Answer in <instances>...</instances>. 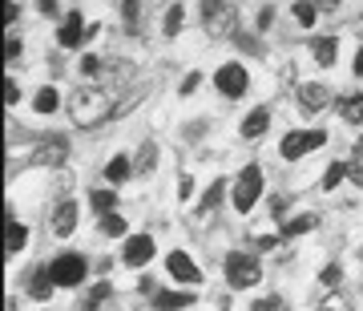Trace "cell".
<instances>
[{
    "instance_id": "1",
    "label": "cell",
    "mask_w": 363,
    "mask_h": 311,
    "mask_svg": "<svg viewBox=\"0 0 363 311\" xmlns=\"http://www.w3.org/2000/svg\"><path fill=\"white\" fill-rule=\"evenodd\" d=\"M109 97H113V93L105 89V85H81V89L73 93V102H69L73 121H77V126H97V121H105V114L113 109Z\"/></svg>"
},
{
    "instance_id": "2",
    "label": "cell",
    "mask_w": 363,
    "mask_h": 311,
    "mask_svg": "<svg viewBox=\"0 0 363 311\" xmlns=\"http://www.w3.org/2000/svg\"><path fill=\"white\" fill-rule=\"evenodd\" d=\"M226 279L230 287H255L262 279V263L255 255H226Z\"/></svg>"
},
{
    "instance_id": "3",
    "label": "cell",
    "mask_w": 363,
    "mask_h": 311,
    "mask_svg": "<svg viewBox=\"0 0 363 311\" xmlns=\"http://www.w3.org/2000/svg\"><path fill=\"white\" fill-rule=\"evenodd\" d=\"M262 195V170L259 166H247L234 182V210H250Z\"/></svg>"
},
{
    "instance_id": "4",
    "label": "cell",
    "mask_w": 363,
    "mask_h": 311,
    "mask_svg": "<svg viewBox=\"0 0 363 311\" xmlns=\"http://www.w3.org/2000/svg\"><path fill=\"white\" fill-rule=\"evenodd\" d=\"M49 271L57 279V287H77L85 279V271H89V263L81 259V255H57Z\"/></svg>"
},
{
    "instance_id": "5",
    "label": "cell",
    "mask_w": 363,
    "mask_h": 311,
    "mask_svg": "<svg viewBox=\"0 0 363 311\" xmlns=\"http://www.w3.org/2000/svg\"><path fill=\"white\" fill-rule=\"evenodd\" d=\"M214 85L222 89V97H242V93H247V85H250V77H247V69L238 65V61H230V65L218 69Z\"/></svg>"
},
{
    "instance_id": "6",
    "label": "cell",
    "mask_w": 363,
    "mask_h": 311,
    "mask_svg": "<svg viewBox=\"0 0 363 311\" xmlns=\"http://www.w3.org/2000/svg\"><path fill=\"white\" fill-rule=\"evenodd\" d=\"M319 146H323V133L319 130H303V133H286L283 138V146H279V150H283V158H291V162H295V158H303V154H311V150H319Z\"/></svg>"
},
{
    "instance_id": "7",
    "label": "cell",
    "mask_w": 363,
    "mask_h": 311,
    "mask_svg": "<svg viewBox=\"0 0 363 311\" xmlns=\"http://www.w3.org/2000/svg\"><path fill=\"white\" fill-rule=\"evenodd\" d=\"M93 33H101V28H97V25L85 28V21H81L77 13H69L65 25H61V33H57V45H61V49H77V45H85Z\"/></svg>"
},
{
    "instance_id": "8",
    "label": "cell",
    "mask_w": 363,
    "mask_h": 311,
    "mask_svg": "<svg viewBox=\"0 0 363 311\" xmlns=\"http://www.w3.org/2000/svg\"><path fill=\"white\" fill-rule=\"evenodd\" d=\"M166 267H169V275H174V279H182V283H198V279H202V271L194 267V259H190L186 251H169Z\"/></svg>"
},
{
    "instance_id": "9",
    "label": "cell",
    "mask_w": 363,
    "mask_h": 311,
    "mask_svg": "<svg viewBox=\"0 0 363 311\" xmlns=\"http://www.w3.org/2000/svg\"><path fill=\"white\" fill-rule=\"evenodd\" d=\"M150 259H154V239L150 234H133L130 243H125V263L130 267H145Z\"/></svg>"
},
{
    "instance_id": "10",
    "label": "cell",
    "mask_w": 363,
    "mask_h": 311,
    "mask_svg": "<svg viewBox=\"0 0 363 311\" xmlns=\"http://www.w3.org/2000/svg\"><path fill=\"white\" fill-rule=\"evenodd\" d=\"M69 158V142L65 138H49V142L37 146V162H45V166H61Z\"/></svg>"
},
{
    "instance_id": "11",
    "label": "cell",
    "mask_w": 363,
    "mask_h": 311,
    "mask_svg": "<svg viewBox=\"0 0 363 311\" xmlns=\"http://www.w3.org/2000/svg\"><path fill=\"white\" fill-rule=\"evenodd\" d=\"M73 227H77V202H61V207L52 210V234H73Z\"/></svg>"
},
{
    "instance_id": "12",
    "label": "cell",
    "mask_w": 363,
    "mask_h": 311,
    "mask_svg": "<svg viewBox=\"0 0 363 311\" xmlns=\"http://www.w3.org/2000/svg\"><path fill=\"white\" fill-rule=\"evenodd\" d=\"M331 102V89H323V85H298V105L303 109H323V105Z\"/></svg>"
},
{
    "instance_id": "13",
    "label": "cell",
    "mask_w": 363,
    "mask_h": 311,
    "mask_svg": "<svg viewBox=\"0 0 363 311\" xmlns=\"http://www.w3.org/2000/svg\"><path fill=\"white\" fill-rule=\"evenodd\" d=\"M194 303V295L190 291H162V295H154V307L157 311H182Z\"/></svg>"
},
{
    "instance_id": "14",
    "label": "cell",
    "mask_w": 363,
    "mask_h": 311,
    "mask_svg": "<svg viewBox=\"0 0 363 311\" xmlns=\"http://www.w3.org/2000/svg\"><path fill=\"white\" fill-rule=\"evenodd\" d=\"M267 126H271V114H267V109H255V114L242 121V138H250V142H255V138H262V133H267Z\"/></svg>"
},
{
    "instance_id": "15",
    "label": "cell",
    "mask_w": 363,
    "mask_h": 311,
    "mask_svg": "<svg viewBox=\"0 0 363 311\" xmlns=\"http://www.w3.org/2000/svg\"><path fill=\"white\" fill-rule=\"evenodd\" d=\"M52 287H57V279H52V271H37L33 279H28V291H33V299H49Z\"/></svg>"
},
{
    "instance_id": "16",
    "label": "cell",
    "mask_w": 363,
    "mask_h": 311,
    "mask_svg": "<svg viewBox=\"0 0 363 311\" xmlns=\"http://www.w3.org/2000/svg\"><path fill=\"white\" fill-rule=\"evenodd\" d=\"M311 53H315V61H319V65H335V57H339V45L331 37H319L311 45Z\"/></svg>"
},
{
    "instance_id": "17",
    "label": "cell",
    "mask_w": 363,
    "mask_h": 311,
    "mask_svg": "<svg viewBox=\"0 0 363 311\" xmlns=\"http://www.w3.org/2000/svg\"><path fill=\"white\" fill-rule=\"evenodd\" d=\"M347 178L355 182V186H363V138H355V146H351V158H347Z\"/></svg>"
},
{
    "instance_id": "18",
    "label": "cell",
    "mask_w": 363,
    "mask_h": 311,
    "mask_svg": "<svg viewBox=\"0 0 363 311\" xmlns=\"http://www.w3.org/2000/svg\"><path fill=\"white\" fill-rule=\"evenodd\" d=\"M339 109H343V117H347L351 126H359L363 121V93H347V97L339 102Z\"/></svg>"
},
{
    "instance_id": "19",
    "label": "cell",
    "mask_w": 363,
    "mask_h": 311,
    "mask_svg": "<svg viewBox=\"0 0 363 311\" xmlns=\"http://www.w3.org/2000/svg\"><path fill=\"white\" fill-rule=\"evenodd\" d=\"M33 105H37V114H52V109L61 105V93L52 89V85H45V89H37V97H33Z\"/></svg>"
},
{
    "instance_id": "20",
    "label": "cell",
    "mask_w": 363,
    "mask_h": 311,
    "mask_svg": "<svg viewBox=\"0 0 363 311\" xmlns=\"http://www.w3.org/2000/svg\"><path fill=\"white\" fill-rule=\"evenodd\" d=\"M105 178H109V182H125V178H130V158H125V154L109 158V166H105Z\"/></svg>"
},
{
    "instance_id": "21",
    "label": "cell",
    "mask_w": 363,
    "mask_h": 311,
    "mask_svg": "<svg viewBox=\"0 0 363 311\" xmlns=\"http://www.w3.org/2000/svg\"><path fill=\"white\" fill-rule=\"evenodd\" d=\"M315 222H319L315 214H295V219H286V222H283V234H307Z\"/></svg>"
},
{
    "instance_id": "22",
    "label": "cell",
    "mask_w": 363,
    "mask_h": 311,
    "mask_svg": "<svg viewBox=\"0 0 363 311\" xmlns=\"http://www.w3.org/2000/svg\"><path fill=\"white\" fill-rule=\"evenodd\" d=\"M101 234H109V239H117V234H125V219L121 214H101Z\"/></svg>"
},
{
    "instance_id": "23",
    "label": "cell",
    "mask_w": 363,
    "mask_h": 311,
    "mask_svg": "<svg viewBox=\"0 0 363 311\" xmlns=\"http://www.w3.org/2000/svg\"><path fill=\"white\" fill-rule=\"evenodd\" d=\"M154 166H157V146H154V142H145V146H142V154H138V170H142V174H150Z\"/></svg>"
},
{
    "instance_id": "24",
    "label": "cell",
    "mask_w": 363,
    "mask_h": 311,
    "mask_svg": "<svg viewBox=\"0 0 363 311\" xmlns=\"http://www.w3.org/2000/svg\"><path fill=\"white\" fill-rule=\"evenodd\" d=\"M222 195H226V182H210V190H206V198H202V210H214L222 202Z\"/></svg>"
},
{
    "instance_id": "25",
    "label": "cell",
    "mask_w": 363,
    "mask_h": 311,
    "mask_svg": "<svg viewBox=\"0 0 363 311\" xmlns=\"http://www.w3.org/2000/svg\"><path fill=\"white\" fill-rule=\"evenodd\" d=\"M343 174H347V162H331L327 174H323V186H327V190H335L339 182H343Z\"/></svg>"
},
{
    "instance_id": "26",
    "label": "cell",
    "mask_w": 363,
    "mask_h": 311,
    "mask_svg": "<svg viewBox=\"0 0 363 311\" xmlns=\"http://www.w3.org/2000/svg\"><path fill=\"white\" fill-rule=\"evenodd\" d=\"M315 13H319V9H315L311 0H298L295 4V21L298 25H315Z\"/></svg>"
},
{
    "instance_id": "27",
    "label": "cell",
    "mask_w": 363,
    "mask_h": 311,
    "mask_svg": "<svg viewBox=\"0 0 363 311\" xmlns=\"http://www.w3.org/2000/svg\"><path fill=\"white\" fill-rule=\"evenodd\" d=\"M113 202H117V195H109V190H97V195H93V210H97V214H109Z\"/></svg>"
},
{
    "instance_id": "28",
    "label": "cell",
    "mask_w": 363,
    "mask_h": 311,
    "mask_svg": "<svg viewBox=\"0 0 363 311\" xmlns=\"http://www.w3.org/2000/svg\"><path fill=\"white\" fill-rule=\"evenodd\" d=\"M25 227H21V222H9V251H21V246H25Z\"/></svg>"
},
{
    "instance_id": "29",
    "label": "cell",
    "mask_w": 363,
    "mask_h": 311,
    "mask_svg": "<svg viewBox=\"0 0 363 311\" xmlns=\"http://www.w3.org/2000/svg\"><path fill=\"white\" fill-rule=\"evenodd\" d=\"M319 311H351V303H347L343 295H335V291H331V295L319 303Z\"/></svg>"
},
{
    "instance_id": "30",
    "label": "cell",
    "mask_w": 363,
    "mask_h": 311,
    "mask_svg": "<svg viewBox=\"0 0 363 311\" xmlns=\"http://www.w3.org/2000/svg\"><path fill=\"white\" fill-rule=\"evenodd\" d=\"M162 28H166L169 37H174V33H178V28H182V9H178V4H174V9H169V13H166V21H162Z\"/></svg>"
},
{
    "instance_id": "31",
    "label": "cell",
    "mask_w": 363,
    "mask_h": 311,
    "mask_svg": "<svg viewBox=\"0 0 363 311\" xmlns=\"http://www.w3.org/2000/svg\"><path fill=\"white\" fill-rule=\"evenodd\" d=\"M105 295H109V283H97V287H93V295H89V303H85V311H97Z\"/></svg>"
},
{
    "instance_id": "32",
    "label": "cell",
    "mask_w": 363,
    "mask_h": 311,
    "mask_svg": "<svg viewBox=\"0 0 363 311\" xmlns=\"http://www.w3.org/2000/svg\"><path fill=\"white\" fill-rule=\"evenodd\" d=\"M121 13H125V25H138V0H121Z\"/></svg>"
},
{
    "instance_id": "33",
    "label": "cell",
    "mask_w": 363,
    "mask_h": 311,
    "mask_svg": "<svg viewBox=\"0 0 363 311\" xmlns=\"http://www.w3.org/2000/svg\"><path fill=\"white\" fill-rule=\"evenodd\" d=\"M319 279H323V287H339L343 271H339V267H323V275H319Z\"/></svg>"
},
{
    "instance_id": "34",
    "label": "cell",
    "mask_w": 363,
    "mask_h": 311,
    "mask_svg": "<svg viewBox=\"0 0 363 311\" xmlns=\"http://www.w3.org/2000/svg\"><path fill=\"white\" fill-rule=\"evenodd\" d=\"M81 73H85V77H97V73H101V61H97V57H85V61H81Z\"/></svg>"
},
{
    "instance_id": "35",
    "label": "cell",
    "mask_w": 363,
    "mask_h": 311,
    "mask_svg": "<svg viewBox=\"0 0 363 311\" xmlns=\"http://www.w3.org/2000/svg\"><path fill=\"white\" fill-rule=\"evenodd\" d=\"M255 311H283V299H259Z\"/></svg>"
},
{
    "instance_id": "36",
    "label": "cell",
    "mask_w": 363,
    "mask_h": 311,
    "mask_svg": "<svg viewBox=\"0 0 363 311\" xmlns=\"http://www.w3.org/2000/svg\"><path fill=\"white\" fill-rule=\"evenodd\" d=\"M190 195H194V182H190V178H182V182H178V198L186 202Z\"/></svg>"
},
{
    "instance_id": "37",
    "label": "cell",
    "mask_w": 363,
    "mask_h": 311,
    "mask_svg": "<svg viewBox=\"0 0 363 311\" xmlns=\"http://www.w3.org/2000/svg\"><path fill=\"white\" fill-rule=\"evenodd\" d=\"M4 102L13 105V102H21V89H16L13 81H9V85H4Z\"/></svg>"
},
{
    "instance_id": "38",
    "label": "cell",
    "mask_w": 363,
    "mask_h": 311,
    "mask_svg": "<svg viewBox=\"0 0 363 311\" xmlns=\"http://www.w3.org/2000/svg\"><path fill=\"white\" fill-rule=\"evenodd\" d=\"M198 81H202V77H198V73H190V77L182 81V93H194V89H198Z\"/></svg>"
},
{
    "instance_id": "39",
    "label": "cell",
    "mask_w": 363,
    "mask_h": 311,
    "mask_svg": "<svg viewBox=\"0 0 363 311\" xmlns=\"http://www.w3.org/2000/svg\"><path fill=\"white\" fill-rule=\"evenodd\" d=\"M40 13L52 16V13H57V0H40Z\"/></svg>"
},
{
    "instance_id": "40",
    "label": "cell",
    "mask_w": 363,
    "mask_h": 311,
    "mask_svg": "<svg viewBox=\"0 0 363 311\" xmlns=\"http://www.w3.org/2000/svg\"><path fill=\"white\" fill-rule=\"evenodd\" d=\"M311 4H315V9H335L339 0H311Z\"/></svg>"
},
{
    "instance_id": "41",
    "label": "cell",
    "mask_w": 363,
    "mask_h": 311,
    "mask_svg": "<svg viewBox=\"0 0 363 311\" xmlns=\"http://www.w3.org/2000/svg\"><path fill=\"white\" fill-rule=\"evenodd\" d=\"M355 73H359V77H363V49L355 53Z\"/></svg>"
}]
</instances>
